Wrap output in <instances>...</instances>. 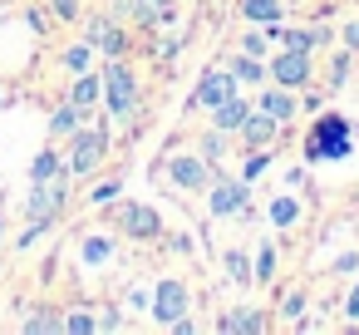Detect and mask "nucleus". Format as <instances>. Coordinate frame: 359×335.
Returning <instances> with one entry per match:
<instances>
[{
  "mask_svg": "<svg viewBox=\"0 0 359 335\" xmlns=\"http://www.w3.org/2000/svg\"><path fill=\"white\" fill-rule=\"evenodd\" d=\"M349 148H354V129L339 114H320L310 138H305V158L310 163H339V158H349Z\"/></svg>",
  "mask_w": 359,
  "mask_h": 335,
  "instance_id": "obj_1",
  "label": "nucleus"
},
{
  "mask_svg": "<svg viewBox=\"0 0 359 335\" xmlns=\"http://www.w3.org/2000/svg\"><path fill=\"white\" fill-rule=\"evenodd\" d=\"M104 153H109V133L104 129H74L69 133V158H65V168H69V178H84V173H94L99 163H104Z\"/></svg>",
  "mask_w": 359,
  "mask_h": 335,
  "instance_id": "obj_2",
  "label": "nucleus"
},
{
  "mask_svg": "<svg viewBox=\"0 0 359 335\" xmlns=\"http://www.w3.org/2000/svg\"><path fill=\"white\" fill-rule=\"evenodd\" d=\"M104 104H109L114 119H133V109H138V79H133V70L118 65V60L104 70Z\"/></svg>",
  "mask_w": 359,
  "mask_h": 335,
  "instance_id": "obj_3",
  "label": "nucleus"
},
{
  "mask_svg": "<svg viewBox=\"0 0 359 335\" xmlns=\"http://www.w3.org/2000/svg\"><path fill=\"white\" fill-rule=\"evenodd\" d=\"M212 192H207V207H212V217H231V212H246L251 207V183H241V178H217L212 173V183H207Z\"/></svg>",
  "mask_w": 359,
  "mask_h": 335,
  "instance_id": "obj_4",
  "label": "nucleus"
},
{
  "mask_svg": "<svg viewBox=\"0 0 359 335\" xmlns=\"http://www.w3.org/2000/svg\"><path fill=\"white\" fill-rule=\"evenodd\" d=\"M187 310H192L187 286H182L177 276L158 281V291H153V320H158V325H172V320H177V315H187Z\"/></svg>",
  "mask_w": 359,
  "mask_h": 335,
  "instance_id": "obj_5",
  "label": "nucleus"
},
{
  "mask_svg": "<svg viewBox=\"0 0 359 335\" xmlns=\"http://www.w3.org/2000/svg\"><path fill=\"white\" fill-rule=\"evenodd\" d=\"M266 74H271L276 84H285V89H305V84H310V55H300V50H280V55L266 65Z\"/></svg>",
  "mask_w": 359,
  "mask_h": 335,
  "instance_id": "obj_6",
  "label": "nucleus"
},
{
  "mask_svg": "<svg viewBox=\"0 0 359 335\" xmlns=\"http://www.w3.org/2000/svg\"><path fill=\"white\" fill-rule=\"evenodd\" d=\"M236 94V74L231 70H207L202 79H197V89H192V104L197 109H217V104H226Z\"/></svg>",
  "mask_w": 359,
  "mask_h": 335,
  "instance_id": "obj_7",
  "label": "nucleus"
},
{
  "mask_svg": "<svg viewBox=\"0 0 359 335\" xmlns=\"http://www.w3.org/2000/svg\"><path fill=\"white\" fill-rule=\"evenodd\" d=\"M65 178H69V173L50 178V183H35V192H30V202H25L30 222H55V212L65 207Z\"/></svg>",
  "mask_w": 359,
  "mask_h": 335,
  "instance_id": "obj_8",
  "label": "nucleus"
},
{
  "mask_svg": "<svg viewBox=\"0 0 359 335\" xmlns=\"http://www.w3.org/2000/svg\"><path fill=\"white\" fill-rule=\"evenodd\" d=\"M118 227H123L128 237H138V242H153V237L163 232V217H158L148 202H123V207H118Z\"/></svg>",
  "mask_w": 359,
  "mask_h": 335,
  "instance_id": "obj_9",
  "label": "nucleus"
},
{
  "mask_svg": "<svg viewBox=\"0 0 359 335\" xmlns=\"http://www.w3.org/2000/svg\"><path fill=\"white\" fill-rule=\"evenodd\" d=\"M168 178H172L177 188H187V192H202V188L212 183V168H207V158H192V153H177V158L168 163Z\"/></svg>",
  "mask_w": 359,
  "mask_h": 335,
  "instance_id": "obj_10",
  "label": "nucleus"
},
{
  "mask_svg": "<svg viewBox=\"0 0 359 335\" xmlns=\"http://www.w3.org/2000/svg\"><path fill=\"white\" fill-rule=\"evenodd\" d=\"M266 40H276L280 50H300V55H310L315 45H330L325 30H285V25H276V20H271V35H266Z\"/></svg>",
  "mask_w": 359,
  "mask_h": 335,
  "instance_id": "obj_11",
  "label": "nucleus"
},
{
  "mask_svg": "<svg viewBox=\"0 0 359 335\" xmlns=\"http://www.w3.org/2000/svg\"><path fill=\"white\" fill-rule=\"evenodd\" d=\"M256 109H266V114H271V119H276V124L285 129V124H290V119L300 114V99H295V89L276 84V89H266V94H261V104H256Z\"/></svg>",
  "mask_w": 359,
  "mask_h": 335,
  "instance_id": "obj_12",
  "label": "nucleus"
},
{
  "mask_svg": "<svg viewBox=\"0 0 359 335\" xmlns=\"http://www.w3.org/2000/svg\"><path fill=\"white\" fill-rule=\"evenodd\" d=\"M236 133L246 138V148H266V143H271V138L280 133V124H276V119H271L266 109H251V114H246V124H241Z\"/></svg>",
  "mask_w": 359,
  "mask_h": 335,
  "instance_id": "obj_13",
  "label": "nucleus"
},
{
  "mask_svg": "<svg viewBox=\"0 0 359 335\" xmlns=\"http://www.w3.org/2000/svg\"><path fill=\"white\" fill-rule=\"evenodd\" d=\"M89 45H94V50H104V55H114V60H118V55H123V50H128V35H123V30H118V25H109V20H94V25H89Z\"/></svg>",
  "mask_w": 359,
  "mask_h": 335,
  "instance_id": "obj_14",
  "label": "nucleus"
},
{
  "mask_svg": "<svg viewBox=\"0 0 359 335\" xmlns=\"http://www.w3.org/2000/svg\"><path fill=\"white\" fill-rule=\"evenodd\" d=\"M123 11L138 25H163V20H172V0H123Z\"/></svg>",
  "mask_w": 359,
  "mask_h": 335,
  "instance_id": "obj_15",
  "label": "nucleus"
},
{
  "mask_svg": "<svg viewBox=\"0 0 359 335\" xmlns=\"http://www.w3.org/2000/svg\"><path fill=\"white\" fill-rule=\"evenodd\" d=\"M246 114H251V104L231 94L226 104H217V109H212V129H222V133H236V129L246 124Z\"/></svg>",
  "mask_w": 359,
  "mask_h": 335,
  "instance_id": "obj_16",
  "label": "nucleus"
},
{
  "mask_svg": "<svg viewBox=\"0 0 359 335\" xmlns=\"http://www.w3.org/2000/svg\"><path fill=\"white\" fill-rule=\"evenodd\" d=\"M222 330H226V335H261V330H266V315L251 310V306H241V310H226V315H222Z\"/></svg>",
  "mask_w": 359,
  "mask_h": 335,
  "instance_id": "obj_17",
  "label": "nucleus"
},
{
  "mask_svg": "<svg viewBox=\"0 0 359 335\" xmlns=\"http://www.w3.org/2000/svg\"><path fill=\"white\" fill-rule=\"evenodd\" d=\"M69 99H74L79 109H94V104L104 99V79H99V74H84V70H79V79H74V94H69Z\"/></svg>",
  "mask_w": 359,
  "mask_h": 335,
  "instance_id": "obj_18",
  "label": "nucleus"
},
{
  "mask_svg": "<svg viewBox=\"0 0 359 335\" xmlns=\"http://www.w3.org/2000/svg\"><path fill=\"white\" fill-rule=\"evenodd\" d=\"M84 114H89V109H79V104L69 99V104H65V109H60V114L50 119V133H55V138H69V133H74V129L84 124Z\"/></svg>",
  "mask_w": 359,
  "mask_h": 335,
  "instance_id": "obj_19",
  "label": "nucleus"
},
{
  "mask_svg": "<svg viewBox=\"0 0 359 335\" xmlns=\"http://www.w3.org/2000/svg\"><path fill=\"white\" fill-rule=\"evenodd\" d=\"M231 74H236V84H261V79H266V65H261L256 55L241 50V55L231 60Z\"/></svg>",
  "mask_w": 359,
  "mask_h": 335,
  "instance_id": "obj_20",
  "label": "nucleus"
},
{
  "mask_svg": "<svg viewBox=\"0 0 359 335\" xmlns=\"http://www.w3.org/2000/svg\"><path fill=\"white\" fill-rule=\"evenodd\" d=\"M241 15L256 25H271V20H280V0H241Z\"/></svg>",
  "mask_w": 359,
  "mask_h": 335,
  "instance_id": "obj_21",
  "label": "nucleus"
},
{
  "mask_svg": "<svg viewBox=\"0 0 359 335\" xmlns=\"http://www.w3.org/2000/svg\"><path fill=\"white\" fill-rule=\"evenodd\" d=\"M60 173H69L60 153H40V158L30 163V178H35V183H50V178H60Z\"/></svg>",
  "mask_w": 359,
  "mask_h": 335,
  "instance_id": "obj_22",
  "label": "nucleus"
},
{
  "mask_svg": "<svg viewBox=\"0 0 359 335\" xmlns=\"http://www.w3.org/2000/svg\"><path fill=\"white\" fill-rule=\"evenodd\" d=\"M79 256H84L89 266H104V261L114 256V242H109V237H84V247H79Z\"/></svg>",
  "mask_w": 359,
  "mask_h": 335,
  "instance_id": "obj_23",
  "label": "nucleus"
},
{
  "mask_svg": "<svg viewBox=\"0 0 359 335\" xmlns=\"http://www.w3.org/2000/svg\"><path fill=\"white\" fill-rule=\"evenodd\" d=\"M251 276H256L261 286H266V281H276V247H271V242H261V247H256V271H251Z\"/></svg>",
  "mask_w": 359,
  "mask_h": 335,
  "instance_id": "obj_24",
  "label": "nucleus"
},
{
  "mask_svg": "<svg viewBox=\"0 0 359 335\" xmlns=\"http://www.w3.org/2000/svg\"><path fill=\"white\" fill-rule=\"evenodd\" d=\"M20 330H25V335H55V330H65V320H60V315H50V310H35Z\"/></svg>",
  "mask_w": 359,
  "mask_h": 335,
  "instance_id": "obj_25",
  "label": "nucleus"
},
{
  "mask_svg": "<svg viewBox=\"0 0 359 335\" xmlns=\"http://www.w3.org/2000/svg\"><path fill=\"white\" fill-rule=\"evenodd\" d=\"M266 168H271V153H266V148H251V153H246V163H241V183H256Z\"/></svg>",
  "mask_w": 359,
  "mask_h": 335,
  "instance_id": "obj_26",
  "label": "nucleus"
},
{
  "mask_svg": "<svg viewBox=\"0 0 359 335\" xmlns=\"http://www.w3.org/2000/svg\"><path fill=\"white\" fill-rule=\"evenodd\" d=\"M271 222H276V227L300 222V202H295V197H276V202H271Z\"/></svg>",
  "mask_w": 359,
  "mask_h": 335,
  "instance_id": "obj_27",
  "label": "nucleus"
},
{
  "mask_svg": "<svg viewBox=\"0 0 359 335\" xmlns=\"http://www.w3.org/2000/svg\"><path fill=\"white\" fill-rule=\"evenodd\" d=\"M226 276H231L236 286L251 281V261H246V251H226Z\"/></svg>",
  "mask_w": 359,
  "mask_h": 335,
  "instance_id": "obj_28",
  "label": "nucleus"
},
{
  "mask_svg": "<svg viewBox=\"0 0 359 335\" xmlns=\"http://www.w3.org/2000/svg\"><path fill=\"white\" fill-rule=\"evenodd\" d=\"M65 330H69V335H94L99 320H94L89 310H74V315H65Z\"/></svg>",
  "mask_w": 359,
  "mask_h": 335,
  "instance_id": "obj_29",
  "label": "nucleus"
},
{
  "mask_svg": "<svg viewBox=\"0 0 359 335\" xmlns=\"http://www.w3.org/2000/svg\"><path fill=\"white\" fill-rule=\"evenodd\" d=\"M89 50H94L89 40H84V45H69V50H65V65H69L74 74H79V70H89Z\"/></svg>",
  "mask_w": 359,
  "mask_h": 335,
  "instance_id": "obj_30",
  "label": "nucleus"
},
{
  "mask_svg": "<svg viewBox=\"0 0 359 335\" xmlns=\"http://www.w3.org/2000/svg\"><path fill=\"white\" fill-rule=\"evenodd\" d=\"M222 153H226V133L217 129V133H207V138H202V158H207V163H217Z\"/></svg>",
  "mask_w": 359,
  "mask_h": 335,
  "instance_id": "obj_31",
  "label": "nucleus"
},
{
  "mask_svg": "<svg viewBox=\"0 0 359 335\" xmlns=\"http://www.w3.org/2000/svg\"><path fill=\"white\" fill-rule=\"evenodd\" d=\"M344 79H349V55H334V65H330V89H344Z\"/></svg>",
  "mask_w": 359,
  "mask_h": 335,
  "instance_id": "obj_32",
  "label": "nucleus"
},
{
  "mask_svg": "<svg viewBox=\"0 0 359 335\" xmlns=\"http://www.w3.org/2000/svg\"><path fill=\"white\" fill-rule=\"evenodd\" d=\"M118 192H123V188H118V178H114V183H99V188L89 192V202H99V207H104V202H114Z\"/></svg>",
  "mask_w": 359,
  "mask_h": 335,
  "instance_id": "obj_33",
  "label": "nucleus"
},
{
  "mask_svg": "<svg viewBox=\"0 0 359 335\" xmlns=\"http://www.w3.org/2000/svg\"><path fill=\"white\" fill-rule=\"evenodd\" d=\"M280 310H285V320H295V315L305 310V291H290V296L280 301Z\"/></svg>",
  "mask_w": 359,
  "mask_h": 335,
  "instance_id": "obj_34",
  "label": "nucleus"
},
{
  "mask_svg": "<svg viewBox=\"0 0 359 335\" xmlns=\"http://www.w3.org/2000/svg\"><path fill=\"white\" fill-rule=\"evenodd\" d=\"M354 266H359V256H354V251H344V256H334V261H330V271H334V276H349Z\"/></svg>",
  "mask_w": 359,
  "mask_h": 335,
  "instance_id": "obj_35",
  "label": "nucleus"
},
{
  "mask_svg": "<svg viewBox=\"0 0 359 335\" xmlns=\"http://www.w3.org/2000/svg\"><path fill=\"white\" fill-rule=\"evenodd\" d=\"M241 50H246V55H256V60H266V35H246V40H241Z\"/></svg>",
  "mask_w": 359,
  "mask_h": 335,
  "instance_id": "obj_36",
  "label": "nucleus"
},
{
  "mask_svg": "<svg viewBox=\"0 0 359 335\" xmlns=\"http://www.w3.org/2000/svg\"><path fill=\"white\" fill-rule=\"evenodd\" d=\"M344 50H349V55H359V20H354V25H344Z\"/></svg>",
  "mask_w": 359,
  "mask_h": 335,
  "instance_id": "obj_37",
  "label": "nucleus"
},
{
  "mask_svg": "<svg viewBox=\"0 0 359 335\" xmlns=\"http://www.w3.org/2000/svg\"><path fill=\"white\" fill-rule=\"evenodd\" d=\"M74 11H79V0H55V15L60 20H74Z\"/></svg>",
  "mask_w": 359,
  "mask_h": 335,
  "instance_id": "obj_38",
  "label": "nucleus"
},
{
  "mask_svg": "<svg viewBox=\"0 0 359 335\" xmlns=\"http://www.w3.org/2000/svg\"><path fill=\"white\" fill-rule=\"evenodd\" d=\"M344 315H349V320H354V325H359V286H354V291H349V301H344Z\"/></svg>",
  "mask_w": 359,
  "mask_h": 335,
  "instance_id": "obj_39",
  "label": "nucleus"
},
{
  "mask_svg": "<svg viewBox=\"0 0 359 335\" xmlns=\"http://www.w3.org/2000/svg\"><path fill=\"white\" fill-rule=\"evenodd\" d=\"M0 232H6V222H0Z\"/></svg>",
  "mask_w": 359,
  "mask_h": 335,
  "instance_id": "obj_40",
  "label": "nucleus"
}]
</instances>
